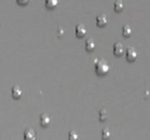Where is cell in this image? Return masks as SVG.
Listing matches in <instances>:
<instances>
[{"instance_id":"cell-4","label":"cell","mask_w":150,"mask_h":140,"mask_svg":"<svg viewBox=\"0 0 150 140\" xmlns=\"http://www.w3.org/2000/svg\"><path fill=\"white\" fill-rule=\"evenodd\" d=\"M24 140H37L36 132L33 129H28L24 132Z\"/></svg>"},{"instance_id":"cell-3","label":"cell","mask_w":150,"mask_h":140,"mask_svg":"<svg viewBox=\"0 0 150 140\" xmlns=\"http://www.w3.org/2000/svg\"><path fill=\"white\" fill-rule=\"evenodd\" d=\"M124 52H125V48L121 42H116L113 45V53L115 54V56H120L124 54Z\"/></svg>"},{"instance_id":"cell-16","label":"cell","mask_w":150,"mask_h":140,"mask_svg":"<svg viewBox=\"0 0 150 140\" xmlns=\"http://www.w3.org/2000/svg\"><path fill=\"white\" fill-rule=\"evenodd\" d=\"M17 2L20 4H26L28 3V0H17Z\"/></svg>"},{"instance_id":"cell-12","label":"cell","mask_w":150,"mask_h":140,"mask_svg":"<svg viewBox=\"0 0 150 140\" xmlns=\"http://www.w3.org/2000/svg\"><path fill=\"white\" fill-rule=\"evenodd\" d=\"M45 4L47 8L53 9L56 7V5L58 4V0H45Z\"/></svg>"},{"instance_id":"cell-10","label":"cell","mask_w":150,"mask_h":140,"mask_svg":"<svg viewBox=\"0 0 150 140\" xmlns=\"http://www.w3.org/2000/svg\"><path fill=\"white\" fill-rule=\"evenodd\" d=\"M124 9V3L121 0H116L114 3V10L117 12H120Z\"/></svg>"},{"instance_id":"cell-15","label":"cell","mask_w":150,"mask_h":140,"mask_svg":"<svg viewBox=\"0 0 150 140\" xmlns=\"http://www.w3.org/2000/svg\"><path fill=\"white\" fill-rule=\"evenodd\" d=\"M78 133L76 131H71L69 133V140H78Z\"/></svg>"},{"instance_id":"cell-2","label":"cell","mask_w":150,"mask_h":140,"mask_svg":"<svg viewBox=\"0 0 150 140\" xmlns=\"http://www.w3.org/2000/svg\"><path fill=\"white\" fill-rule=\"evenodd\" d=\"M126 56H127V59L129 62H134V61L136 60V58L138 56V54H137V51L134 48H129L126 51Z\"/></svg>"},{"instance_id":"cell-7","label":"cell","mask_w":150,"mask_h":140,"mask_svg":"<svg viewBox=\"0 0 150 140\" xmlns=\"http://www.w3.org/2000/svg\"><path fill=\"white\" fill-rule=\"evenodd\" d=\"M51 122V117L47 114H42L40 116V124L43 127H47Z\"/></svg>"},{"instance_id":"cell-6","label":"cell","mask_w":150,"mask_h":140,"mask_svg":"<svg viewBox=\"0 0 150 140\" xmlns=\"http://www.w3.org/2000/svg\"><path fill=\"white\" fill-rule=\"evenodd\" d=\"M96 22H97V25L98 26H105L107 24V22H108L107 17L105 14H101V15H99V16L97 17Z\"/></svg>"},{"instance_id":"cell-5","label":"cell","mask_w":150,"mask_h":140,"mask_svg":"<svg viewBox=\"0 0 150 140\" xmlns=\"http://www.w3.org/2000/svg\"><path fill=\"white\" fill-rule=\"evenodd\" d=\"M86 32H87L86 27L83 25L80 24V25L76 26V34L78 37H83L86 34Z\"/></svg>"},{"instance_id":"cell-1","label":"cell","mask_w":150,"mask_h":140,"mask_svg":"<svg viewBox=\"0 0 150 140\" xmlns=\"http://www.w3.org/2000/svg\"><path fill=\"white\" fill-rule=\"evenodd\" d=\"M95 71H96V73L98 75L104 76L109 72L110 66L105 60H99L95 64Z\"/></svg>"},{"instance_id":"cell-9","label":"cell","mask_w":150,"mask_h":140,"mask_svg":"<svg viewBox=\"0 0 150 140\" xmlns=\"http://www.w3.org/2000/svg\"><path fill=\"white\" fill-rule=\"evenodd\" d=\"M11 95L15 99H18L22 95V90L18 86H14L11 90Z\"/></svg>"},{"instance_id":"cell-14","label":"cell","mask_w":150,"mask_h":140,"mask_svg":"<svg viewBox=\"0 0 150 140\" xmlns=\"http://www.w3.org/2000/svg\"><path fill=\"white\" fill-rule=\"evenodd\" d=\"M107 118H108V114H107L106 109L100 110V112H99V119L101 121H105Z\"/></svg>"},{"instance_id":"cell-11","label":"cell","mask_w":150,"mask_h":140,"mask_svg":"<svg viewBox=\"0 0 150 140\" xmlns=\"http://www.w3.org/2000/svg\"><path fill=\"white\" fill-rule=\"evenodd\" d=\"M132 33H133V30H132V28H131L130 26L126 25V26H123V28H122V34H123L124 36L128 37V36H130L132 34Z\"/></svg>"},{"instance_id":"cell-8","label":"cell","mask_w":150,"mask_h":140,"mask_svg":"<svg viewBox=\"0 0 150 140\" xmlns=\"http://www.w3.org/2000/svg\"><path fill=\"white\" fill-rule=\"evenodd\" d=\"M96 48V43L92 39H89L85 41V49L88 51H92Z\"/></svg>"},{"instance_id":"cell-13","label":"cell","mask_w":150,"mask_h":140,"mask_svg":"<svg viewBox=\"0 0 150 140\" xmlns=\"http://www.w3.org/2000/svg\"><path fill=\"white\" fill-rule=\"evenodd\" d=\"M112 136L111 131L108 129H104L102 131V139L104 140H108Z\"/></svg>"}]
</instances>
